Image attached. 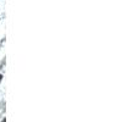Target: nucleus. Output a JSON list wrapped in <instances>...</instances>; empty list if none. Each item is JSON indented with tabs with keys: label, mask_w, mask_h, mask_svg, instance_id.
Segmentation results:
<instances>
[{
	"label": "nucleus",
	"mask_w": 122,
	"mask_h": 122,
	"mask_svg": "<svg viewBox=\"0 0 122 122\" xmlns=\"http://www.w3.org/2000/svg\"><path fill=\"white\" fill-rule=\"evenodd\" d=\"M1 78H3V76H1V75H0V81H1Z\"/></svg>",
	"instance_id": "f257e3e1"
}]
</instances>
